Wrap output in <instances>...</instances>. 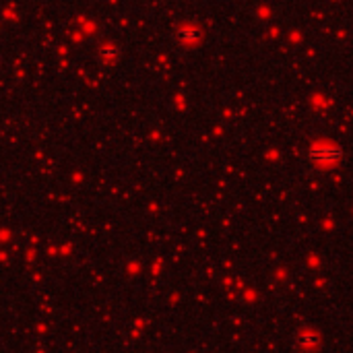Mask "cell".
Here are the masks:
<instances>
[{
	"label": "cell",
	"mask_w": 353,
	"mask_h": 353,
	"mask_svg": "<svg viewBox=\"0 0 353 353\" xmlns=\"http://www.w3.org/2000/svg\"><path fill=\"white\" fill-rule=\"evenodd\" d=\"M306 159L314 167L327 169L343 159V149L339 145H333V143H316L306 151Z\"/></svg>",
	"instance_id": "cell-1"
},
{
	"label": "cell",
	"mask_w": 353,
	"mask_h": 353,
	"mask_svg": "<svg viewBox=\"0 0 353 353\" xmlns=\"http://www.w3.org/2000/svg\"><path fill=\"white\" fill-rule=\"evenodd\" d=\"M318 345H320V337L316 333L304 331L295 337V347L298 349H312V347H318Z\"/></svg>",
	"instance_id": "cell-2"
},
{
	"label": "cell",
	"mask_w": 353,
	"mask_h": 353,
	"mask_svg": "<svg viewBox=\"0 0 353 353\" xmlns=\"http://www.w3.org/2000/svg\"><path fill=\"white\" fill-rule=\"evenodd\" d=\"M180 37L184 41H194V39H199V29H194V27H184V29H180Z\"/></svg>",
	"instance_id": "cell-3"
}]
</instances>
